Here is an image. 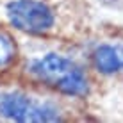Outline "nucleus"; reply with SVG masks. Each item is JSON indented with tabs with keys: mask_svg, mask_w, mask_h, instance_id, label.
Listing matches in <instances>:
<instances>
[{
	"mask_svg": "<svg viewBox=\"0 0 123 123\" xmlns=\"http://www.w3.org/2000/svg\"><path fill=\"white\" fill-rule=\"evenodd\" d=\"M31 73L43 84L68 95H82L87 91V79L84 71L71 61L55 54L34 61L31 64Z\"/></svg>",
	"mask_w": 123,
	"mask_h": 123,
	"instance_id": "f257e3e1",
	"label": "nucleus"
},
{
	"mask_svg": "<svg viewBox=\"0 0 123 123\" xmlns=\"http://www.w3.org/2000/svg\"><path fill=\"white\" fill-rule=\"evenodd\" d=\"M0 116L16 121H55L59 114L50 105H41L16 93H0Z\"/></svg>",
	"mask_w": 123,
	"mask_h": 123,
	"instance_id": "f03ea898",
	"label": "nucleus"
},
{
	"mask_svg": "<svg viewBox=\"0 0 123 123\" xmlns=\"http://www.w3.org/2000/svg\"><path fill=\"white\" fill-rule=\"evenodd\" d=\"M7 16L14 27L25 32H45L52 27V11L36 0H16L7 7Z\"/></svg>",
	"mask_w": 123,
	"mask_h": 123,
	"instance_id": "7ed1b4c3",
	"label": "nucleus"
},
{
	"mask_svg": "<svg viewBox=\"0 0 123 123\" xmlns=\"http://www.w3.org/2000/svg\"><path fill=\"white\" fill-rule=\"evenodd\" d=\"M93 62L102 73H114V71L123 70V46H98L93 52Z\"/></svg>",
	"mask_w": 123,
	"mask_h": 123,
	"instance_id": "20e7f679",
	"label": "nucleus"
},
{
	"mask_svg": "<svg viewBox=\"0 0 123 123\" xmlns=\"http://www.w3.org/2000/svg\"><path fill=\"white\" fill-rule=\"evenodd\" d=\"M16 55V48H14V43L9 36L0 32V66H6L14 59Z\"/></svg>",
	"mask_w": 123,
	"mask_h": 123,
	"instance_id": "39448f33",
	"label": "nucleus"
}]
</instances>
